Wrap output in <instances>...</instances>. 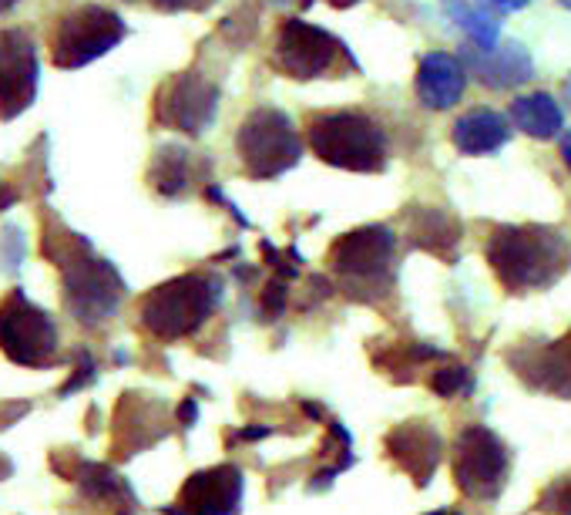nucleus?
Masks as SVG:
<instances>
[{"instance_id":"obj_34","label":"nucleus","mask_w":571,"mask_h":515,"mask_svg":"<svg viewBox=\"0 0 571 515\" xmlns=\"http://www.w3.org/2000/svg\"><path fill=\"white\" fill-rule=\"evenodd\" d=\"M558 4H561L564 11H571V0H558Z\"/></svg>"},{"instance_id":"obj_13","label":"nucleus","mask_w":571,"mask_h":515,"mask_svg":"<svg viewBox=\"0 0 571 515\" xmlns=\"http://www.w3.org/2000/svg\"><path fill=\"white\" fill-rule=\"evenodd\" d=\"M461 65L478 85H484L491 91H511L534 78L531 51L521 41H498L494 48L467 45V48H461Z\"/></svg>"},{"instance_id":"obj_12","label":"nucleus","mask_w":571,"mask_h":515,"mask_svg":"<svg viewBox=\"0 0 571 515\" xmlns=\"http://www.w3.org/2000/svg\"><path fill=\"white\" fill-rule=\"evenodd\" d=\"M514 375L534 388L558 398H571V330L561 340H531L508 354Z\"/></svg>"},{"instance_id":"obj_32","label":"nucleus","mask_w":571,"mask_h":515,"mask_svg":"<svg viewBox=\"0 0 571 515\" xmlns=\"http://www.w3.org/2000/svg\"><path fill=\"white\" fill-rule=\"evenodd\" d=\"M329 4L343 11V8H353V4H356V0H329Z\"/></svg>"},{"instance_id":"obj_7","label":"nucleus","mask_w":571,"mask_h":515,"mask_svg":"<svg viewBox=\"0 0 571 515\" xmlns=\"http://www.w3.org/2000/svg\"><path fill=\"white\" fill-rule=\"evenodd\" d=\"M125 38H128V28L115 11H108L101 4H78L68 14H61L55 25L51 61L61 71H75V68H85V65L105 58Z\"/></svg>"},{"instance_id":"obj_25","label":"nucleus","mask_w":571,"mask_h":515,"mask_svg":"<svg viewBox=\"0 0 571 515\" xmlns=\"http://www.w3.org/2000/svg\"><path fill=\"white\" fill-rule=\"evenodd\" d=\"M128 4H151L158 11H203L209 0H128Z\"/></svg>"},{"instance_id":"obj_20","label":"nucleus","mask_w":571,"mask_h":515,"mask_svg":"<svg viewBox=\"0 0 571 515\" xmlns=\"http://www.w3.org/2000/svg\"><path fill=\"white\" fill-rule=\"evenodd\" d=\"M411 240L421 250L451 260V253L461 240V226L451 213H444L437 206H424V210H414V216H411Z\"/></svg>"},{"instance_id":"obj_6","label":"nucleus","mask_w":571,"mask_h":515,"mask_svg":"<svg viewBox=\"0 0 571 515\" xmlns=\"http://www.w3.org/2000/svg\"><path fill=\"white\" fill-rule=\"evenodd\" d=\"M273 65H276V71H283L286 78H296V81L356 71V61L339 38H333L329 31H323L309 21H299V18H289L279 25Z\"/></svg>"},{"instance_id":"obj_18","label":"nucleus","mask_w":571,"mask_h":515,"mask_svg":"<svg viewBox=\"0 0 571 515\" xmlns=\"http://www.w3.org/2000/svg\"><path fill=\"white\" fill-rule=\"evenodd\" d=\"M511 125L494 108H471L451 128V142L461 155H494L508 145Z\"/></svg>"},{"instance_id":"obj_31","label":"nucleus","mask_w":571,"mask_h":515,"mask_svg":"<svg viewBox=\"0 0 571 515\" xmlns=\"http://www.w3.org/2000/svg\"><path fill=\"white\" fill-rule=\"evenodd\" d=\"M21 4V0H0V14H8V11H14Z\"/></svg>"},{"instance_id":"obj_14","label":"nucleus","mask_w":571,"mask_h":515,"mask_svg":"<svg viewBox=\"0 0 571 515\" xmlns=\"http://www.w3.org/2000/svg\"><path fill=\"white\" fill-rule=\"evenodd\" d=\"M239 502H243V472L233 465H219L193 475L178 498L185 515H236Z\"/></svg>"},{"instance_id":"obj_17","label":"nucleus","mask_w":571,"mask_h":515,"mask_svg":"<svg viewBox=\"0 0 571 515\" xmlns=\"http://www.w3.org/2000/svg\"><path fill=\"white\" fill-rule=\"evenodd\" d=\"M121 297V280L115 276V270L101 260H88L81 266H75L71 280H68V303H75V310L81 317H105L115 310Z\"/></svg>"},{"instance_id":"obj_35","label":"nucleus","mask_w":571,"mask_h":515,"mask_svg":"<svg viewBox=\"0 0 571 515\" xmlns=\"http://www.w3.org/2000/svg\"><path fill=\"white\" fill-rule=\"evenodd\" d=\"M431 515H451V512H431Z\"/></svg>"},{"instance_id":"obj_28","label":"nucleus","mask_w":571,"mask_h":515,"mask_svg":"<svg viewBox=\"0 0 571 515\" xmlns=\"http://www.w3.org/2000/svg\"><path fill=\"white\" fill-rule=\"evenodd\" d=\"M561 162L568 165V172H571V132L568 135H561Z\"/></svg>"},{"instance_id":"obj_4","label":"nucleus","mask_w":571,"mask_h":515,"mask_svg":"<svg viewBox=\"0 0 571 515\" xmlns=\"http://www.w3.org/2000/svg\"><path fill=\"white\" fill-rule=\"evenodd\" d=\"M219 300H223L219 280H213L206 273H185V276H175V280L155 286L141 300V320L155 337L178 340V337H188L193 330H199L213 317Z\"/></svg>"},{"instance_id":"obj_21","label":"nucleus","mask_w":571,"mask_h":515,"mask_svg":"<svg viewBox=\"0 0 571 515\" xmlns=\"http://www.w3.org/2000/svg\"><path fill=\"white\" fill-rule=\"evenodd\" d=\"M151 186L161 193V196H181L188 186L196 179V168H193V152L181 148V145H165L158 148L155 162H151V172H148Z\"/></svg>"},{"instance_id":"obj_27","label":"nucleus","mask_w":571,"mask_h":515,"mask_svg":"<svg viewBox=\"0 0 571 515\" xmlns=\"http://www.w3.org/2000/svg\"><path fill=\"white\" fill-rule=\"evenodd\" d=\"M474 4L488 8L491 14H514V11H524L531 0H474Z\"/></svg>"},{"instance_id":"obj_8","label":"nucleus","mask_w":571,"mask_h":515,"mask_svg":"<svg viewBox=\"0 0 571 515\" xmlns=\"http://www.w3.org/2000/svg\"><path fill=\"white\" fill-rule=\"evenodd\" d=\"M511 472L508 445L484 425H467L454 438V482L474 502H494Z\"/></svg>"},{"instance_id":"obj_10","label":"nucleus","mask_w":571,"mask_h":515,"mask_svg":"<svg viewBox=\"0 0 571 515\" xmlns=\"http://www.w3.org/2000/svg\"><path fill=\"white\" fill-rule=\"evenodd\" d=\"M38 45L21 28H0V118L11 122L38 98Z\"/></svg>"},{"instance_id":"obj_5","label":"nucleus","mask_w":571,"mask_h":515,"mask_svg":"<svg viewBox=\"0 0 571 515\" xmlns=\"http://www.w3.org/2000/svg\"><path fill=\"white\" fill-rule=\"evenodd\" d=\"M236 152L249 179H279L303 158V138L293 118L279 108H256L236 135Z\"/></svg>"},{"instance_id":"obj_16","label":"nucleus","mask_w":571,"mask_h":515,"mask_svg":"<svg viewBox=\"0 0 571 515\" xmlns=\"http://www.w3.org/2000/svg\"><path fill=\"white\" fill-rule=\"evenodd\" d=\"M417 98L424 108L431 111H447L464 98L467 88V71L461 65V58L447 55V51H431L421 58L417 65Z\"/></svg>"},{"instance_id":"obj_24","label":"nucleus","mask_w":571,"mask_h":515,"mask_svg":"<svg viewBox=\"0 0 571 515\" xmlns=\"http://www.w3.org/2000/svg\"><path fill=\"white\" fill-rule=\"evenodd\" d=\"M538 508L548 515H571V472L554 478L541 495H538Z\"/></svg>"},{"instance_id":"obj_2","label":"nucleus","mask_w":571,"mask_h":515,"mask_svg":"<svg viewBox=\"0 0 571 515\" xmlns=\"http://www.w3.org/2000/svg\"><path fill=\"white\" fill-rule=\"evenodd\" d=\"M309 148L319 162L346 172H380L387 165V135L366 111H319L306 122Z\"/></svg>"},{"instance_id":"obj_26","label":"nucleus","mask_w":571,"mask_h":515,"mask_svg":"<svg viewBox=\"0 0 571 515\" xmlns=\"http://www.w3.org/2000/svg\"><path fill=\"white\" fill-rule=\"evenodd\" d=\"M283 307H286V286L276 280V283H269V286H266L263 310H266V313H273V317H279V313H283Z\"/></svg>"},{"instance_id":"obj_22","label":"nucleus","mask_w":571,"mask_h":515,"mask_svg":"<svg viewBox=\"0 0 571 515\" xmlns=\"http://www.w3.org/2000/svg\"><path fill=\"white\" fill-rule=\"evenodd\" d=\"M447 18L467 35V45L478 48H494L501 41V21L488 8L474 4V0H444Z\"/></svg>"},{"instance_id":"obj_23","label":"nucleus","mask_w":571,"mask_h":515,"mask_svg":"<svg viewBox=\"0 0 571 515\" xmlns=\"http://www.w3.org/2000/svg\"><path fill=\"white\" fill-rule=\"evenodd\" d=\"M471 388H474L471 371H467V368H457V365L441 368V371H434V378H431V391L441 395V398H457V395H467Z\"/></svg>"},{"instance_id":"obj_33","label":"nucleus","mask_w":571,"mask_h":515,"mask_svg":"<svg viewBox=\"0 0 571 515\" xmlns=\"http://www.w3.org/2000/svg\"><path fill=\"white\" fill-rule=\"evenodd\" d=\"M266 4H273V8H286V4H296V0H266Z\"/></svg>"},{"instance_id":"obj_1","label":"nucleus","mask_w":571,"mask_h":515,"mask_svg":"<svg viewBox=\"0 0 571 515\" xmlns=\"http://www.w3.org/2000/svg\"><path fill=\"white\" fill-rule=\"evenodd\" d=\"M484 256L508 293H531L554 286L571 270V243L551 226H498Z\"/></svg>"},{"instance_id":"obj_19","label":"nucleus","mask_w":571,"mask_h":515,"mask_svg":"<svg viewBox=\"0 0 571 515\" xmlns=\"http://www.w3.org/2000/svg\"><path fill=\"white\" fill-rule=\"evenodd\" d=\"M508 115L518 132H524L528 138H541V142L558 138L564 128V111L548 91H531V95L514 98Z\"/></svg>"},{"instance_id":"obj_3","label":"nucleus","mask_w":571,"mask_h":515,"mask_svg":"<svg viewBox=\"0 0 571 515\" xmlns=\"http://www.w3.org/2000/svg\"><path fill=\"white\" fill-rule=\"evenodd\" d=\"M394 250L397 236L391 226H360L329 246V266L350 297L373 303L394 286Z\"/></svg>"},{"instance_id":"obj_29","label":"nucleus","mask_w":571,"mask_h":515,"mask_svg":"<svg viewBox=\"0 0 571 515\" xmlns=\"http://www.w3.org/2000/svg\"><path fill=\"white\" fill-rule=\"evenodd\" d=\"M14 203V193L11 190H4V183H0V210H8Z\"/></svg>"},{"instance_id":"obj_15","label":"nucleus","mask_w":571,"mask_h":515,"mask_svg":"<svg viewBox=\"0 0 571 515\" xmlns=\"http://www.w3.org/2000/svg\"><path fill=\"white\" fill-rule=\"evenodd\" d=\"M387 455L401 472L414 478V485H427L441 465V435L427 421H404L387 435Z\"/></svg>"},{"instance_id":"obj_11","label":"nucleus","mask_w":571,"mask_h":515,"mask_svg":"<svg viewBox=\"0 0 571 515\" xmlns=\"http://www.w3.org/2000/svg\"><path fill=\"white\" fill-rule=\"evenodd\" d=\"M0 343L21 365H41L55 354L58 337L48 313L31 307L21 293H14L0 307Z\"/></svg>"},{"instance_id":"obj_9","label":"nucleus","mask_w":571,"mask_h":515,"mask_svg":"<svg viewBox=\"0 0 571 515\" xmlns=\"http://www.w3.org/2000/svg\"><path fill=\"white\" fill-rule=\"evenodd\" d=\"M216 111H219V85L199 71H181L168 78L155 98L158 125L185 135H203L216 122Z\"/></svg>"},{"instance_id":"obj_30","label":"nucleus","mask_w":571,"mask_h":515,"mask_svg":"<svg viewBox=\"0 0 571 515\" xmlns=\"http://www.w3.org/2000/svg\"><path fill=\"white\" fill-rule=\"evenodd\" d=\"M561 98H564V105L571 108V75H568V78L561 81Z\"/></svg>"}]
</instances>
